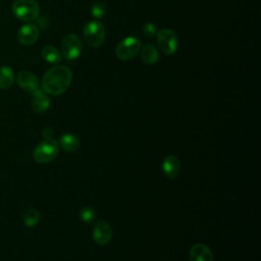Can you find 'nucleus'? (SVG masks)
Masks as SVG:
<instances>
[{
	"label": "nucleus",
	"instance_id": "11",
	"mask_svg": "<svg viewBox=\"0 0 261 261\" xmlns=\"http://www.w3.org/2000/svg\"><path fill=\"white\" fill-rule=\"evenodd\" d=\"M50 98L43 90L38 89L32 93V109L36 113H44L50 107Z\"/></svg>",
	"mask_w": 261,
	"mask_h": 261
},
{
	"label": "nucleus",
	"instance_id": "3",
	"mask_svg": "<svg viewBox=\"0 0 261 261\" xmlns=\"http://www.w3.org/2000/svg\"><path fill=\"white\" fill-rule=\"evenodd\" d=\"M83 35L87 44L96 48L104 43L106 38V31L102 22L99 20H90L85 24Z\"/></svg>",
	"mask_w": 261,
	"mask_h": 261
},
{
	"label": "nucleus",
	"instance_id": "12",
	"mask_svg": "<svg viewBox=\"0 0 261 261\" xmlns=\"http://www.w3.org/2000/svg\"><path fill=\"white\" fill-rule=\"evenodd\" d=\"M162 171L168 178H175L180 172V161L174 155L166 156L161 163Z\"/></svg>",
	"mask_w": 261,
	"mask_h": 261
},
{
	"label": "nucleus",
	"instance_id": "21",
	"mask_svg": "<svg viewBox=\"0 0 261 261\" xmlns=\"http://www.w3.org/2000/svg\"><path fill=\"white\" fill-rule=\"evenodd\" d=\"M142 30H143L144 35H145L146 37H149V38H150V37H153V36H155V35L157 34V29H156L155 24H153L152 22H147V23H145Z\"/></svg>",
	"mask_w": 261,
	"mask_h": 261
},
{
	"label": "nucleus",
	"instance_id": "17",
	"mask_svg": "<svg viewBox=\"0 0 261 261\" xmlns=\"http://www.w3.org/2000/svg\"><path fill=\"white\" fill-rule=\"evenodd\" d=\"M14 83V72L6 65L0 66V89L7 90L12 87Z\"/></svg>",
	"mask_w": 261,
	"mask_h": 261
},
{
	"label": "nucleus",
	"instance_id": "18",
	"mask_svg": "<svg viewBox=\"0 0 261 261\" xmlns=\"http://www.w3.org/2000/svg\"><path fill=\"white\" fill-rule=\"evenodd\" d=\"M39 220H40V213L34 208L28 209L23 214V222L29 227H33L37 225Z\"/></svg>",
	"mask_w": 261,
	"mask_h": 261
},
{
	"label": "nucleus",
	"instance_id": "4",
	"mask_svg": "<svg viewBox=\"0 0 261 261\" xmlns=\"http://www.w3.org/2000/svg\"><path fill=\"white\" fill-rule=\"evenodd\" d=\"M59 154V145L56 141L44 140L34 149L33 157L35 161L41 164L49 163L54 160Z\"/></svg>",
	"mask_w": 261,
	"mask_h": 261
},
{
	"label": "nucleus",
	"instance_id": "14",
	"mask_svg": "<svg viewBox=\"0 0 261 261\" xmlns=\"http://www.w3.org/2000/svg\"><path fill=\"white\" fill-rule=\"evenodd\" d=\"M58 145L66 152H75L81 147V142L75 135L66 133L60 136L58 140Z\"/></svg>",
	"mask_w": 261,
	"mask_h": 261
},
{
	"label": "nucleus",
	"instance_id": "13",
	"mask_svg": "<svg viewBox=\"0 0 261 261\" xmlns=\"http://www.w3.org/2000/svg\"><path fill=\"white\" fill-rule=\"evenodd\" d=\"M190 261H213V253L208 246L198 243L192 246L190 250Z\"/></svg>",
	"mask_w": 261,
	"mask_h": 261
},
{
	"label": "nucleus",
	"instance_id": "9",
	"mask_svg": "<svg viewBox=\"0 0 261 261\" xmlns=\"http://www.w3.org/2000/svg\"><path fill=\"white\" fill-rule=\"evenodd\" d=\"M112 228L108 222L100 220L95 224L93 228V239L96 244L100 246H105L110 243V241L112 240Z\"/></svg>",
	"mask_w": 261,
	"mask_h": 261
},
{
	"label": "nucleus",
	"instance_id": "19",
	"mask_svg": "<svg viewBox=\"0 0 261 261\" xmlns=\"http://www.w3.org/2000/svg\"><path fill=\"white\" fill-rule=\"evenodd\" d=\"M79 216L84 223H92L96 218V212L92 207L86 206L80 210Z\"/></svg>",
	"mask_w": 261,
	"mask_h": 261
},
{
	"label": "nucleus",
	"instance_id": "10",
	"mask_svg": "<svg viewBox=\"0 0 261 261\" xmlns=\"http://www.w3.org/2000/svg\"><path fill=\"white\" fill-rule=\"evenodd\" d=\"M17 85L24 91L33 93L39 89L40 83L37 75L30 70H21L16 75Z\"/></svg>",
	"mask_w": 261,
	"mask_h": 261
},
{
	"label": "nucleus",
	"instance_id": "8",
	"mask_svg": "<svg viewBox=\"0 0 261 261\" xmlns=\"http://www.w3.org/2000/svg\"><path fill=\"white\" fill-rule=\"evenodd\" d=\"M38 38L39 29L32 22H28L21 25L17 31V40L21 45L31 46L37 42Z\"/></svg>",
	"mask_w": 261,
	"mask_h": 261
},
{
	"label": "nucleus",
	"instance_id": "15",
	"mask_svg": "<svg viewBox=\"0 0 261 261\" xmlns=\"http://www.w3.org/2000/svg\"><path fill=\"white\" fill-rule=\"evenodd\" d=\"M140 54L142 60L147 64H154L159 59V53L155 46L152 44H145L140 49Z\"/></svg>",
	"mask_w": 261,
	"mask_h": 261
},
{
	"label": "nucleus",
	"instance_id": "1",
	"mask_svg": "<svg viewBox=\"0 0 261 261\" xmlns=\"http://www.w3.org/2000/svg\"><path fill=\"white\" fill-rule=\"evenodd\" d=\"M71 82V69L65 65H55L49 68L43 75L41 90L47 95L59 96L69 88Z\"/></svg>",
	"mask_w": 261,
	"mask_h": 261
},
{
	"label": "nucleus",
	"instance_id": "7",
	"mask_svg": "<svg viewBox=\"0 0 261 261\" xmlns=\"http://www.w3.org/2000/svg\"><path fill=\"white\" fill-rule=\"evenodd\" d=\"M157 44L159 49L166 55H172L175 53L178 47L177 37L175 33L170 29H163L156 34Z\"/></svg>",
	"mask_w": 261,
	"mask_h": 261
},
{
	"label": "nucleus",
	"instance_id": "6",
	"mask_svg": "<svg viewBox=\"0 0 261 261\" xmlns=\"http://www.w3.org/2000/svg\"><path fill=\"white\" fill-rule=\"evenodd\" d=\"M83 51L82 41L74 34L66 35L61 42V55L67 61H73L80 57Z\"/></svg>",
	"mask_w": 261,
	"mask_h": 261
},
{
	"label": "nucleus",
	"instance_id": "20",
	"mask_svg": "<svg viewBox=\"0 0 261 261\" xmlns=\"http://www.w3.org/2000/svg\"><path fill=\"white\" fill-rule=\"evenodd\" d=\"M107 12L106 4L103 2H95L91 7V13L96 18H102Z\"/></svg>",
	"mask_w": 261,
	"mask_h": 261
},
{
	"label": "nucleus",
	"instance_id": "2",
	"mask_svg": "<svg viewBox=\"0 0 261 261\" xmlns=\"http://www.w3.org/2000/svg\"><path fill=\"white\" fill-rule=\"evenodd\" d=\"M11 10L17 19L30 22L39 16L40 6L36 0H15Z\"/></svg>",
	"mask_w": 261,
	"mask_h": 261
},
{
	"label": "nucleus",
	"instance_id": "16",
	"mask_svg": "<svg viewBox=\"0 0 261 261\" xmlns=\"http://www.w3.org/2000/svg\"><path fill=\"white\" fill-rule=\"evenodd\" d=\"M41 56L45 61L52 64H58L62 59L61 52L53 45L44 46L41 51Z\"/></svg>",
	"mask_w": 261,
	"mask_h": 261
},
{
	"label": "nucleus",
	"instance_id": "5",
	"mask_svg": "<svg viewBox=\"0 0 261 261\" xmlns=\"http://www.w3.org/2000/svg\"><path fill=\"white\" fill-rule=\"evenodd\" d=\"M140 39L134 36H129L124 38L117 44L115 48V54L120 60H130L140 52Z\"/></svg>",
	"mask_w": 261,
	"mask_h": 261
},
{
	"label": "nucleus",
	"instance_id": "22",
	"mask_svg": "<svg viewBox=\"0 0 261 261\" xmlns=\"http://www.w3.org/2000/svg\"><path fill=\"white\" fill-rule=\"evenodd\" d=\"M42 136L45 140H52L53 139V136H54V132L52 128H45L43 132H42Z\"/></svg>",
	"mask_w": 261,
	"mask_h": 261
}]
</instances>
